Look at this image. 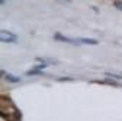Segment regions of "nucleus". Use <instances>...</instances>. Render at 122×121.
I'll return each mask as SVG.
<instances>
[{
	"label": "nucleus",
	"mask_w": 122,
	"mask_h": 121,
	"mask_svg": "<svg viewBox=\"0 0 122 121\" xmlns=\"http://www.w3.org/2000/svg\"><path fill=\"white\" fill-rule=\"evenodd\" d=\"M54 38L55 40H58V41L76 45V46H78L81 44L78 39H73V38L69 37L63 35V34H61L60 33H56L54 34Z\"/></svg>",
	"instance_id": "obj_2"
},
{
	"label": "nucleus",
	"mask_w": 122,
	"mask_h": 121,
	"mask_svg": "<svg viewBox=\"0 0 122 121\" xmlns=\"http://www.w3.org/2000/svg\"><path fill=\"white\" fill-rule=\"evenodd\" d=\"M17 36L6 30L0 31V40L4 43H14L17 40Z\"/></svg>",
	"instance_id": "obj_1"
},
{
	"label": "nucleus",
	"mask_w": 122,
	"mask_h": 121,
	"mask_svg": "<svg viewBox=\"0 0 122 121\" xmlns=\"http://www.w3.org/2000/svg\"><path fill=\"white\" fill-rule=\"evenodd\" d=\"M5 79L8 82L11 83H19L20 81V78L17 76L13 75L12 74H8L5 76Z\"/></svg>",
	"instance_id": "obj_4"
},
{
	"label": "nucleus",
	"mask_w": 122,
	"mask_h": 121,
	"mask_svg": "<svg viewBox=\"0 0 122 121\" xmlns=\"http://www.w3.org/2000/svg\"><path fill=\"white\" fill-rule=\"evenodd\" d=\"M113 5L114 7L119 10L122 11V1L120 0H116L113 2Z\"/></svg>",
	"instance_id": "obj_5"
},
{
	"label": "nucleus",
	"mask_w": 122,
	"mask_h": 121,
	"mask_svg": "<svg viewBox=\"0 0 122 121\" xmlns=\"http://www.w3.org/2000/svg\"><path fill=\"white\" fill-rule=\"evenodd\" d=\"M63 1H66V2H70L71 1V0H63Z\"/></svg>",
	"instance_id": "obj_9"
},
{
	"label": "nucleus",
	"mask_w": 122,
	"mask_h": 121,
	"mask_svg": "<svg viewBox=\"0 0 122 121\" xmlns=\"http://www.w3.org/2000/svg\"><path fill=\"white\" fill-rule=\"evenodd\" d=\"M4 2H5V1H4V0H0V4H1V5L3 4Z\"/></svg>",
	"instance_id": "obj_8"
},
{
	"label": "nucleus",
	"mask_w": 122,
	"mask_h": 121,
	"mask_svg": "<svg viewBox=\"0 0 122 121\" xmlns=\"http://www.w3.org/2000/svg\"><path fill=\"white\" fill-rule=\"evenodd\" d=\"M80 43L85 44L88 45H95L98 44V41L97 39L90 37H81L78 38Z\"/></svg>",
	"instance_id": "obj_3"
},
{
	"label": "nucleus",
	"mask_w": 122,
	"mask_h": 121,
	"mask_svg": "<svg viewBox=\"0 0 122 121\" xmlns=\"http://www.w3.org/2000/svg\"><path fill=\"white\" fill-rule=\"evenodd\" d=\"M41 74H42L41 71L33 68L32 70H31L30 71H28V72L26 73V74L29 75H38Z\"/></svg>",
	"instance_id": "obj_6"
},
{
	"label": "nucleus",
	"mask_w": 122,
	"mask_h": 121,
	"mask_svg": "<svg viewBox=\"0 0 122 121\" xmlns=\"http://www.w3.org/2000/svg\"><path fill=\"white\" fill-rule=\"evenodd\" d=\"M106 74L107 75L110 76V77H114V78H117V79H122V76L121 75H119L114 74H112V73H106Z\"/></svg>",
	"instance_id": "obj_7"
}]
</instances>
